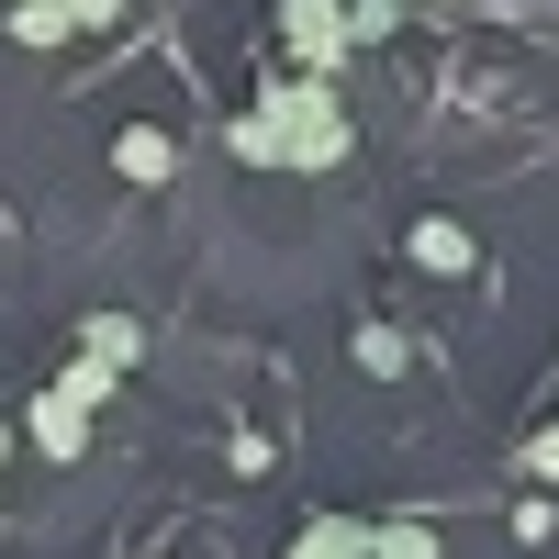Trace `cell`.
<instances>
[{
	"label": "cell",
	"mask_w": 559,
	"mask_h": 559,
	"mask_svg": "<svg viewBox=\"0 0 559 559\" xmlns=\"http://www.w3.org/2000/svg\"><path fill=\"white\" fill-rule=\"evenodd\" d=\"M258 112L280 123V168H347V146H358V123H347V102H336V79H313V68L269 79V102H258Z\"/></svg>",
	"instance_id": "obj_1"
},
{
	"label": "cell",
	"mask_w": 559,
	"mask_h": 559,
	"mask_svg": "<svg viewBox=\"0 0 559 559\" xmlns=\"http://www.w3.org/2000/svg\"><path fill=\"white\" fill-rule=\"evenodd\" d=\"M102 392H112V369H90V358H79L68 381H45V392H34L23 437H34L45 459H79V448H90V414H102Z\"/></svg>",
	"instance_id": "obj_2"
},
{
	"label": "cell",
	"mask_w": 559,
	"mask_h": 559,
	"mask_svg": "<svg viewBox=\"0 0 559 559\" xmlns=\"http://www.w3.org/2000/svg\"><path fill=\"white\" fill-rule=\"evenodd\" d=\"M280 57L313 68V79H336L358 45H347V0H280Z\"/></svg>",
	"instance_id": "obj_3"
},
{
	"label": "cell",
	"mask_w": 559,
	"mask_h": 559,
	"mask_svg": "<svg viewBox=\"0 0 559 559\" xmlns=\"http://www.w3.org/2000/svg\"><path fill=\"white\" fill-rule=\"evenodd\" d=\"M112 179H134V191L179 179V134H168V123H123V134H112Z\"/></svg>",
	"instance_id": "obj_4"
},
{
	"label": "cell",
	"mask_w": 559,
	"mask_h": 559,
	"mask_svg": "<svg viewBox=\"0 0 559 559\" xmlns=\"http://www.w3.org/2000/svg\"><path fill=\"white\" fill-rule=\"evenodd\" d=\"M79 358H90V369H112V381H123V369L146 358V324H134V313H90V324H79Z\"/></svg>",
	"instance_id": "obj_5"
},
{
	"label": "cell",
	"mask_w": 559,
	"mask_h": 559,
	"mask_svg": "<svg viewBox=\"0 0 559 559\" xmlns=\"http://www.w3.org/2000/svg\"><path fill=\"white\" fill-rule=\"evenodd\" d=\"M292 559H369V526H358V515H302Z\"/></svg>",
	"instance_id": "obj_6"
},
{
	"label": "cell",
	"mask_w": 559,
	"mask_h": 559,
	"mask_svg": "<svg viewBox=\"0 0 559 559\" xmlns=\"http://www.w3.org/2000/svg\"><path fill=\"white\" fill-rule=\"evenodd\" d=\"M471 258H481V247H471V224H448V213H426V224H414V269H448V280H459Z\"/></svg>",
	"instance_id": "obj_7"
},
{
	"label": "cell",
	"mask_w": 559,
	"mask_h": 559,
	"mask_svg": "<svg viewBox=\"0 0 559 559\" xmlns=\"http://www.w3.org/2000/svg\"><path fill=\"white\" fill-rule=\"evenodd\" d=\"M0 34H12V45H34V57H45V45H68L79 23H68V0H12V12H0Z\"/></svg>",
	"instance_id": "obj_8"
},
{
	"label": "cell",
	"mask_w": 559,
	"mask_h": 559,
	"mask_svg": "<svg viewBox=\"0 0 559 559\" xmlns=\"http://www.w3.org/2000/svg\"><path fill=\"white\" fill-rule=\"evenodd\" d=\"M369 559H437V526L426 515H381L369 526Z\"/></svg>",
	"instance_id": "obj_9"
},
{
	"label": "cell",
	"mask_w": 559,
	"mask_h": 559,
	"mask_svg": "<svg viewBox=\"0 0 559 559\" xmlns=\"http://www.w3.org/2000/svg\"><path fill=\"white\" fill-rule=\"evenodd\" d=\"M347 358L369 369V381H392V369H403V324H358V336H347Z\"/></svg>",
	"instance_id": "obj_10"
},
{
	"label": "cell",
	"mask_w": 559,
	"mask_h": 559,
	"mask_svg": "<svg viewBox=\"0 0 559 559\" xmlns=\"http://www.w3.org/2000/svg\"><path fill=\"white\" fill-rule=\"evenodd\" d=\"M224 146H236V168H280V123H269V112H236Z\"/></svg>",
	"instance_id": "obj_11"
},
{
	"label": "cell",
	"mask_w": 559,
	"mask_h": 559,
	"mask_svg": "<svg viewBox=\"0 0 559 559\" xmlns=\"http://www.w3.org/2000/svg\"><path fill=\"white\" fill-rule=\"evenodd\" d=\"M503 526H515V548H548V537H559V503H548V492H526Z\"/></svg>",
	"instance_id": "obj_12"
},
{
	"label": "cell",
	"mask_w": 559,
	"mask_h": 559,
	"mask_svg": "<svg viewBox=\"0 0 559 559\" xmlns=\"http://www.w3.org/2000/svg\"><path fill=\"white\" fill-rule=\"evenodd\" d=\"M403 23V0H347V45H381Z\"/></svg>",
	"instance_id": "obj_13"
},
{
	"label": "cell",
	"mask_w": 559,
	"mask_h": 559,
	"mask_svg": "<svg viewBox=\"0 0 559 559\" xmlns=\"http://www.w3.org/2000/svg\"><path fill=\"white\" fill-rule=\"evenodd\" d=\"M68 23H79V34H112V23H123V0H68Z\"/></svg>",
	"instance_id": "obj_14"
},
{
	"label": "cell",
	"mask_w": 559,
	"mask_h": 559,
	"mask_svg": "<svg viewBox=\"0 0 559 559\" xmlns=\"http://www.w3.org/2000/svg\"><path fill=\"white\" fill-rule=\"evenodd\" d=\"M526 471H537V481H559V426H537V437H526Z\"/></svg>",
	"instance_id": "obj_15"
},
{
	"label": "cell",
	"mask_w": 559,
	"mask_h": 559,
	"mask_svg": "<svg viewBox=\"0 0 559 559\" xmlns=\"http://www.w3.org/2000/svg\"><path fill=\"white\" fill-rule=\"evenodd\" d=\"M0 459H12V426H0Z\"/></svg>",
	"instance_id": "obj_16"
}]
</instances>
